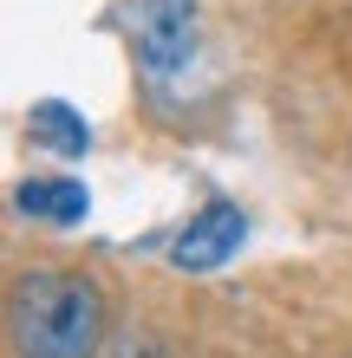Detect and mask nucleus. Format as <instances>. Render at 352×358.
<instances>
[{
	"instance_id": "obj_3",
	"label": "nucleus",
	"mask_w": 352,
	"mask_h": 358,
	"mask_svg": "<svg viewBox=\"0 0 352 358\" xmlns=\"http://www.w3.org/2000/svg\"><path fill=\"white\" fill-rule=\"evenodd\" d=\"M241 241H248V215H241L229 196H216V202H209V208H202V215L176 235L170 261H176L183 273H209V267H222V261H229Z\"/></svg>"
},
{
	"instance_id": "obj_4",
	"label": "nucleus",
	"mask_w": 352,
	"mask_h": 358,
	"mask_svg": "<svg viewBox=\"0 0 352 358\" xmlns=\"http://www.w3.org/2000/svg\"><path fill=\"white\" fill-rule=\"evenodd\" d=\"M20 208H27L33 222L72 228V222H85V182H72V176H27L20 182Z\"/></svg>"
},
{
	"instance_id": "obj_2",
	"label": "nucleus",
	"mask_w": 352,
	"mask_h": 358,
	"mask_svg": "<svg viewBox=\"0 0 352 358\" xmlns=\"http://www.w3.org/2000/svg\"><path fill=\"white\" fill-rule=\"evenodd\" d=\"M196 52V0H143L137 13V59L143 72L170 78Z\"/></svg>"
},
{
	"instance_id": "obj_1",
	"label": "nucleus",
	"mask_w": 352,
	"mask_h": 358,
	"mask_svg": "<svg viewBox=\"0 0 352 358\" xmlns=\"http://www.w3.org/2000/svg\"><path fill=\"white\" fill-rule=\"evenodd\" d=\"M13 358H98L105 345V293L72 267H33L7 293Z\"/></svg>"
},
{
	"instance_id": "obj_5",
	"label": "nucleus",
	"mask_w": 352,
	"mask_h": 358,
	"mask_svg": "<svg viewBox=\"0 0 352 358\" xmlns=\"http://www.w3.org/2000/svg\"><path fill=\"white\" fill-rule=\"evenodd\" d=\"M27 137L46 143L52 157H85L92 150V124L78 117L72 104H59V98H46V104H33V111H27Z\"/></svg>"
}]
</instances>
